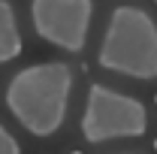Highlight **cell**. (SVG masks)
Segmentation results:
<instances>
[{
  "label": "cell",
  "instance_id": "9",
  "mask_svg": "<svg viewBox=\"0 0 157 154\" xmlns=\"http://www.w3.org/2000/svg\"><path fill=\"white\" fill-rule=\"evenodd\" d=\"M154 3H157V0H154Z\"/></svg>",
  "mask_w": 157,
  "mask_h": 154
},
{
  "label": "cell",
  "instance_id": "1",
  "mask_svg": "<svg viewBox=\"0 0 157 154\" xmlns=\"http://www.w3.org/2000/svg\"><path fill=\"white\" fill-rule=\"evenodd\" d=\"M73 94V70L60 60H45L9 79L6 106L33 136H52L63 127Z\"/></svg>",
  "mask_w": 157,
  "mask_h": 154
},
{
  "label": "cell",
  "instance_id": "4",
  "mask_svg": "<svg viewBox=\"0 0 157 154\" xmlns=\"http://www.w3.org/2000/svg\"><path fill=\"white\" fill-rule=\"evenodd\" d=\"M94 0H30V21L39 39L78 55L91 33Z\"/></svg>",
  "mask_w": 157,
  "mask_h": 154
},
{
  "label": "cell",
  "instance_id": "3",
  "mask_svg": "<svg viewBox=\"0 0 157 154\" xmlns=\"http://www.w3.org/2000/svg\"><path fill=\"white\" fill-rule=\"evenodd\" d=\"M148 130V109L142 106V100L127 97L94 82L88 88V100H85V112H82V136L100 145L109 139H139Z\"/></svg>",
  "mask_w": 157,
  "mask_h": 154
},
{
  "label": "cell",
  "instance_id": "2",
  "mask_svg": "<svg viewBox=\"0 0 157 154\" xmlns=\"http://www.w3.org/2000/svg\"><path fill=\"white\" fill-rule=\"evenodd\" d=\"M97 64L109 73L154 82L157 79V21L142 6L124 3L112 9L100 42Z\"/></svg>",
  "mask_w": 157,
  "mask_h": 154
},
{
  "label": "cell",
  "instance_id": "5",
  "mask_svg": "<svg viewBox=\"0 0 157 154\" xmlns=\"http://www.w3.org/2000/svg\"><path fill=\"white\" fill-rule=\"evenodd\" d=\"M21 55V33L15 9L9 0H0V64H9Z\"/></svg>",
  "mask_w": 157,
  "mask_h": 154
},
{
  "label": "cell",
  "instance_id": "8",
  "mask_svg": "<svg viewBox=\"0 0 157 154\" xmlns=\"http://www.w3.org/2000/svg\"><path fill=\"white\" fill-rule=\"evenodd\" d=\"M154 103H157V97H154Z\"/></svg>",
  "mask_w": 157,
  "mask_h": 154
},
{
  "label": "cell",
  "instance_id": "6",
  "mask_svg": "<svg viewBox=\"0 0 157 154\" xmlns=\"http://www.w3.org/2000/svg\"><path fill=\"white\" fill-rule=\"evenodd\" d=\"M0 154H21V145L15 142V136L9 133L3 124H0Z\"/></svg>",
  "mask_w": 157,
  "mask_h": 154
},
{
  "label": "cell",
  "instance_id": "10",
  "mask_svg": "<svg viewBox=\"0 0 157 154\" xmlns=\"http://www.w3.org/2000/svg\"><path fill=\"white\" fill-rule=\"evenodd\" d=\"M76 154H78V151H76Z\"/></svg>",
  "mask_w": 157,
  "mask_h": 154
},
{
  "label": "cell",
  "instance_id": "7",
  "mask_svg": "<svg viewBox=\"0 0 157 154\" xmlns=\"http://www.w3.org/2000/svg\"><path fill=\"white\" fill-rule=\"evenodd\" d=\"M154 148H157V142H154Z\"/></svg>",
  "mask_w": 157,
  "mask_h": 154
}]
</instances>
